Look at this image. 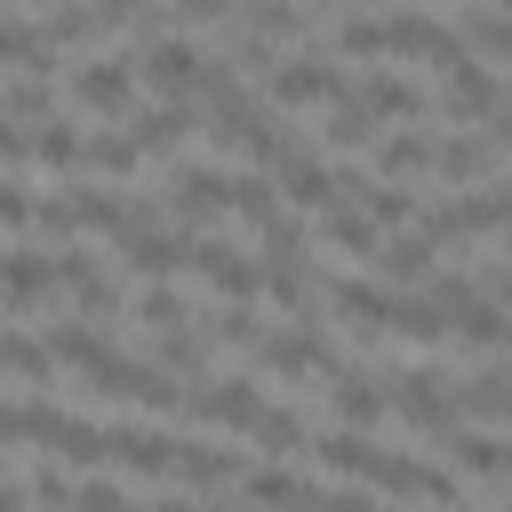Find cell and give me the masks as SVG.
I'll return each mask as SVG.
<instances>
[{
	"label": "cell",
	"mask_w": 512,
	"mask_h": 512,
	"mask_svg": "<svg viewBox=\"0 0 512 512\" xmlns=\"http://www.w3.org/2000/svg\"><path fill=\"white\" fill-rule=\"evenodd\" d=\"M160 192H168V216H176V224H208L216 208H232V176L208 168V160H184Z\"/></svg>",
	"instance_id": "cell-7"
},
{
	"label": "cell",
	"mask_w": 512,
	"mask_h": 512,
	"mask_svg": "<svg viewBox=\"0 0 512 512\" xmlns=\"http://www.w3.org/2000/svg\"><path fill=\"white\" fill-rule=\"evenodd\" d=\"M208 64H216V56H200L192 40H176V32H168V40H152V48H144V64H136V72H144V88H160V104H200Z\"/></svg>",
	"instance_id": "cell-3"
},
{
	"label": "cell",
	"mask_w": 512,
	"mask_h": 512,
	"mask_svg": "<svg viewBox=\"0 0 512 512\" xmlns=\"http://www.w3.org/2000/svg\"><path fill=\"white\" fill-rule=\"evenodd\" d=\"M136 312H144V328H152V336H168V328H184V320H192V312H184V296H176V288H160V280L136 296Z\"/></svg>",
	"instance_id": "cell-26"
},
{
	"label": "cell",
	"mask_w": 512,
	"mask_h": 512,
	"mask_svg": "<svg viewBox=\"0 0 512 512\" xmlns=\"http://www.w3.org/2000/svg\"><path fill=\"white\" fill-rule=\"evenodd\" d=\"M120 256H128V272H144V280H168V272H192L200 240H192V232H152V224H136V232L120 240Z\"/></svg>",
	"instance_id": "cell-11"
},
{
	"label": "cell",
	"mask_w": 512,
	"mask_h": 512,
	"mask_svg": "<svg viewBox=\"0 0 512 512\" xmlns=\"http://www.w3.org/2000/svg\"><path fill=\"white\" fill-rule=\"evenodd\" d=\"M384 408H392V392H384L376 376H360V368H352V376L336 384V424L368 432V424H384Z\"/></svg>",
	"instance_id": "cell-18"
},
{
	"label": "cell",
	"mask_w": 512,
	"mask_h": 512,
	"mask_svg": "<svg viewBox=\"0 0 512 512\" xmlns=\"http://www.w3.org/2000/svg\"><path fill=\"white\" fill-rule=\"evenodd\" d=\"M144 152H152V144H144L136 128H96V136H88V168H96V176H136Z\"/></svg>",
	"instance_id": "cell-17"
},
{
	"label": "cell",
	"mask_w": 512,
	"mask_h": 512,
	"mask_svg": "<svg viewBox=\"0 0 512 512\" xmlns=\"http://www.w3.org/2000/svg\"><path fill=\"white\" fill-rule=\"evenodd\" d=\"M256 448H272V456H304V448H312V432H304V416H288V408H264V424H256Z\"/></svg>",
	"instance_id": "cell-25"
},
{
	"label": "cell",
	"mask_w": 512,
	"mask_h": 512,
	"mask_svg": "<svg viewBox=\"0 0 512 512\" xmlns=\"http://www.w3.org/2000/svg\"><path fill=\"white\" fill-rule=\"evenodd\" d=\"M328 144H336V152H368V144H384V136H376V112H368L360 96H344L336 120H328Z\"/></svg>",
	"instance_id": "cell-24"
},
{
	"label": "cell",
	"mask_w": 512,
	"mask_h": 512,
	"mask_svg": "<svg viewBox=\"0 0 512 512\" xmlns=\"http://www.w3.org/2000/svg\"><path fill=\"white\" fill-rule=\"evenodd\" d=\"M8 512H40V496L32 488H8Z\"/></svg>",
	"instance_id": "cell-30"
},
{
	"label": "cell",
	"mask_w": 512,
	"mask_h": 512,
	"mask_svg": "<svg viewBox=\"0 0 512 512\" xmlns=\"http://www.w3.org/2000/svg\"><path fill=\"white\" fill-rule=\"evenodd\" d=\"M320 512H376V504H368V488L352 480V488H320Z\"/></svg>",
	"instance_id": "cell-29"
},
{
	"label": "cell",
	"mask_w": 512,
	"mask_h": 512,
	"mask_svg": "<svg viewBox=\"0 0 512 512\" xmlns=\"http://www.w3.org/2000/svg\"><path fill=\"white\" fill-rule=\"evenodd\" d=\"M264 368L272 376H328V368H344V352L320 328H280V336H264Z\"/></svg>",
	"instance_id": "cell-10"
},
{
	"label": "cell",
	"mask_w": 512,
	"mask_h": 512,
	"mask_svg": "<svg viewBox=\"0 0 512 512\" xmlns=\"http://www.w3.org/2000/svg\"><path fill=\"white\" fill-rule=\"evenodd\" d=\"M392 408H400L416 432H448V424L464 416V400L448 392L440 368H408V376H392Z\"/></svg>",
	"instance_id": "cell-5"
},
{
	"label": "cell",
	"mask_w": 512,
	"mask_h": 512,
	"mask_svg": "<svg viewBox=\"0 0 512 512\" xmlns=\"http://www.w3.org/2000/svg\"><path fill=\"white\" fill-rule=\"evenodd\" d=\"M72 512H136V504H128V488H112V480H80V488H72Z\"/></svg>",
	"instance_id": "cell-28"
},
{
	"label": "cell",
	"mask_w": 512,
	"mask_h": 512,
	"mask_svg": "<svg viewBox=\"0 0 512 512\" xmlns=\"http://www.w3.org/2000/svg\"><path fill=\"white\" fill-rule=\"evenodd\" d=\"M432 256H440V240H432V232H408V240H384L376 272H384V280H432V272H440Z\"/></svg>",
	"instance_id": "cell-20"
},
{
	"label": "cell",
	"mask_w": 512,
	"mask_h": 512,
	"mask_svg": "<svg viewBox=\"0 0 512 512\" xmlns=\"http://www.w3.org/2000/svg\"><path fill=\"white\" fill-rule=\"evenodd\" d=\"M0 360H8V384H16V400H32V392L48 384V368H56V352H48V344H32V328H24V320L8 328V352H0Z\"/></svg>",
	"instance_id": "cell-16"
},
{
	"label": "cell",
	"mask_w": 512,
	"mask_h": 512,
	"mask_svg": "<svg viewBox=\"0 0 512 512\" xmlns=\"http://www.w3.org/2000/svg\"><path fill=\"white\" fill-rule=\"evenodd\" d=\"M448 112H496V72H480L472 56L448 72Z\"/></svg>",
	"instance_id": "cell-23"
},
{
	"label": "cell",
	"mask_w": 512,
	"mask_h": 512,
	"mask_svg": "<svg viewBox=\"0 0 512 512\" xmlns=\"http://www.w3.org/2000/svg\"><path fill=\"white\" fill-rule=\"evenodd\" d=\"M456 344H464V352H512V320H504L496 304L472 296V304L456 312Z\"/></svg>",
	"instance_id": "cell-21"
},
{
	"label": "cell",
	"mask_w": 512,
	"mask_h": 512,
	"mask_svg": "<svg viewBox=\"0 0 512 512\" xmlns=\"http://www.w3.org/2000/svg\"><path fill=\"white\" fill-rule=\"evenodd\" d=\"M456 400H464V416H480V424H512V368H480Z\"/></svg>",
	"instance_id": "cell-22"
},
{
	"label": "cell",
	"mask_w": 512,
	"mask_h": 512,
	"mask_svg": "<svg viewBox=\"0 0 512 512\" xmlns=\"http://www.w3.org/2000/svg\"><path fill=\"white\" fill-rule=\"evenodd\" d=\"M192 272H200V280H208V288H216L224 304H256V296H264V272H256V264H248V256H240L232 240H200Z\"/></svg>",
	"instance_id": "cell-12"
},
{
	"label": "cell",
	"mask_w": 512,
	"mask_h": 512,
	"mask_svg": "<svg viewBox=\"0 0 512 512\" xmlns=\"http://www.w3.org/2000/svg\"><path fill=\"white\" fill-rule=\"evenodd\" d=\"M272 104H344V72L320 56V48H296L280 72H272Z\"/></svg>",
	"instance_id": "cell-6"
},
{
	"label": "cell",
	"mask_w": 512,
	"mask_h": 512,
	"mask_svg": "<svg viewBox=\"0 0 512 512\" xmlns=\"http://www.w3.org/2000/svg\"><path fill=\"white\" fill-rule=\"evenodd\" d=\"M488 168H496V136H440V160H432L440 184H472Z\"/></svg>",
	"instance_id": "cell-15"
},
{
	"label": "cell",
	"mask_w": 512,
	"mask_h": 512,
	"mask_svg": "<svg viewBox=\"0 0 512 512\" xmlns=\"http://www.w3.org/2000/svg\"><path fill=\"white\" fill-rule=\"evenodd\" d=\"M144 512H200V504H176V496H160V504H144Z\"/></svg>",
	"instance_id": "cell-31"
},
{
	"label": "cell",
	"mask_w": 512,
	"mask_h": 512,
	"mask_svg": "<svg viewBox=\"0 0 512 512\" xmlns=\"http://www.w3.org/2000/svg\"><path fill=\"white\" fill-rule=\"evenodd\" d=\"M136 80H144V72H136L128 56H80V64H72V80H64V104H72V112L112 120V112H128Z\"/></svg>",
	"instance_id": "cell-2"
},
{
	"label": "cell",
	"mask_w": 512,
	"mask_h": 512,
	"mask_svg": "<svg viewBox=\"0 0 512 512\" xmlns=\"http://www.w3.org/2000/svg\"><path fill=\"white\" fill-rule=\"evenodd\" d=\"M280 200L288 208H336L344 200V168H328V160H312L304 144H288V160H280Z\"/></svg>",
	"instance_id": "cell-9"
},
{
	"label": "cell",
	"mask_w": 512,
	"mask_h": 512,
	"mask_svg": "<svg viewBox=\"0 0 512 512\" xmlns=\"http://www.w3.org/2000/svg\"><path fill=\"white\" fill-rule=\"evenodd\" d=\"M312 456H320L328 472H344V480H360V488H384V496H408V504H448V496H456L448 472H432V464H416V456H392V448L360 440L352 424L328 432V440H312Z\"/></svg>",
	"instance_id": "cell-1"
},
{
	"label": "cell",
	"mask_w": 512,
	"mask_h": 512,
	"mask_svg": "<svg viewBox=\"0 0 512 512\" xmlns=\"http://www.w3.org/2000/svg\"><path fill=\"white\" fill-rule=\"evenodd\" d=\"M264 408H272V400H264V392H256L248 376H224V384H200L184 416H192V424H216V432H248V440H256Z\"/></svg>",
	"instance_id": "cell-4"
},
{
	"label": "cell",
	"mask_w": 512,
	"mask_h": 512,
	"mask_svg": "<svg viewBox=\"0 0 512 512\" xmlns=\"http://www.w3.org/2000/svg\"><path fill=\"white\" fill-rule=\"evenodd\" d=\"M40 296H64V248L48 256V248L16 240V248H8V312H16V320H32V304H40Z\"/></svg>",
	"instance_id": "cell-8"
},
{
	"label": "cell",
	"mask_w": 512,
	"mask_h": 512,
	"mask_svg": "<svg viewBox=\"0 0 512 512\" xmlns=\"http://www.w3.org/2000/svg\"><path fill=\"white\" fill-rule=\"evenodd\" d=\"M240 488H248V504H256V512H320V488H312V480H296L288 464H264V472H248Z\"/></svg>",
	"instance_id": "cell-13"
},
{
	"label": "cell",
	"mask_w": 512,
	"mask_h": 512,
	"mask_svg": "<svg viewBox=\"0 0 512 512\" xmlns=\"http://www.w3.org/2000/svg\"><path fill=\"white\" fill-rule=\"evenodd\" d=\"M352 96H360V104H368L376 120H416V112H424V96H416V88H408L400 72H368V80H360Z\"/></svg>",
	"instance_id": "cell-19"
},
{
	"label": "cell",
	"mask_w": 512,
	"mask_h": 512,
	"mask_svg": "<svg viewBox=\"0 0 512 512\" xmlns=\"http://www.w3.org/2000/svg\"><path fill=\"white\" fill-rule=\"evenodd\" d=\"M336 48H344V56H392V48H384V16H352V24H336Z\"/></svg>",
	"instance_id": "cell-27"
},
{
	"label": "cell",
	"mask_w": 512,
	"mask_h": 512,
	"mask_svg": "<svg viewBox=\"0 0 512 512\" xmlns=\"http://www.w3.org/2000/svg\"><path fill=\"white\" fill-rule=\"evenodd\" d=\"M320 224H328V248H344V256H368V264L384 256V224H376V216H368L360 200H352V208L336 200V208H328Z\"/></svg>",
	"instance_id": "cell-14"
}]
</instances>
